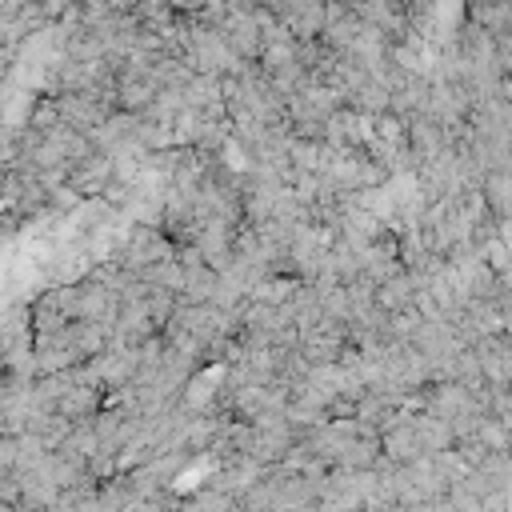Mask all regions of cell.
<instances>
[{
    "label": "cell",
    "mask_w": 512,
    "mask_h": 512,
    "mask_svg": "<svg viewBox=\"0 0 512 512\" xmlns=\"http://www.w3.org/2000/svg\"><path fill=\"white\" fill-rule=\"evenodd\" d=\"M268 16H272V20L288 32V40H296V44L320 40V32H324V4H312V0L268 4Z\"/></svg>",
    "instance_id": "4"
},
{
    "label": "cell",
    "mask_w": 512,
    "mask_h": 512,
    "mask_svg": "<svg viewBox=\"0 0 512 512\" xmlns=\"http://www.w3.org/2000/svg\"><path fill=\"white\" fill-rule=\"evenodd\" d=\"M84 372L104 392V400H112V396H120L136 380V372H140V348H104L100 356H92L84 364Z\"/></svg>",
    "instance_id": "2"
},
{
    "label": "cell",
    "mask_w": 512,
    "mask_h": 512,
    "mask_svg": "<svg viewBox=\"0 0 512 512\" xmlns=\"http://www.w3.org/2000/svg\"><path fill=\"white\" fill-rule=\"evenodd\" d=\"M172 256H176V248H172L152 224H132V228L116 240V248H112L108 260H112L116 268L140 276V272H148V268H156V264H164V260H172Z\"/></svg>",
    "instance_id": "1"
},
{
    "label": "cell",
    "mask_w": 512,
    "mask_h": 512,
    "mask_svg": "<svg viewBox=\"0 0 512 512\" xmlns=\"http://www.w3.org/2000/svg\"><path fill=\"white\" fill-rule=\"evenodd\" d=\"M364 512H404L400 504H376V508H364Z\"/></svg>",
    "instance_id": "8"
},
{
    "label": "cell",
    "mask_w": 512,
    "mask_h": 512,
    "mask_svg": "<svg viewBox=\"0 0 512 512\" xmlns=\"http://www.w3.org/2000/svg\"><path fill=\"white\" fill-rule=\"evenodd\" d=\"M112 184H116V176H112V156H104V152H88V156H84L80 164H72L68 176H64V188H68L76 200L104 196Z\"/></svg>",
    "instance_id": "5"
},
{
    "label": "cell",
    "mask_w": 512,
    "mask_h": 512,
    "mask_svg": "<svg viewBox=\"0 0 512 512\" xmlns=\"http://www.w3.org/2000/svg\"><path fill=\"white\" fill-rule=\"evenodd\" d=\"M52 104H56L60 124L72 128V132H80V136H88L92 128H100V120L116 112L112 100H104V96H88V92H64V96H52Z\"/></svg>",
    "instance_id": "3"
},
{
    "label": "cell",
    "mask_w": 512,
    "mask_h": 512,
    "mask_svg": "<svg viewBox=\"0 0 512 512\" xmlns=\"http://www.w3.org/2000/svg\"><path fill=\"white\" fill-rule=\"evenodd\" d=\"M372 300H376V308H380L384 316H408V312H416L420 284L400 268L396 276H388L384 284H376V288H372Z\"/></svg>",
    "instance_id": "6"
},
{
    "label": "cell",
    "mask_w": 512,
    "mask_h": 512,
    "mask_svg": "<svg viewBox=\"0 0 512 512\" xmlns=\"http://www.w3.org/2000/svg\"><path fill=\"white\" fill-rule=\"evenodd\" d=\"M180 512H236V500L204 484V488H200L192 500H184V504H180Z\"/></svg>",
    "instance_id": "7"
}]
</instances>
